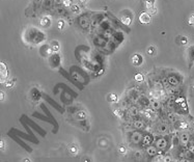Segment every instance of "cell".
<instances>
[{
	"mask_svg": "<svg viewBox=\"0 0 194 162\" xmlns=\"http://www.w3.org/2000/svg\"><path fill=\"white\" fill-rule=\"evenodd\" d=\"M24 43L30 46H37L46 40V35L36 27L29 26L24 30L22 35Z\"/></svg>",
	"mask_w": 194,
	"mask_h": 162,
	"instance_id": "1",
	"label": "cell"
},
{
	"mask_svg": "<svg viewBox=\"0 0 194 162\" xmlns=\"http://www.w3.org/2000/svg\"><path fill=\"white\" fill-rule=\"evenodd\" d=\"M171 144H172V136L168 134H164L163 136L158 137L155 141V146L157 147L159 152H163V153L165 151H167Z\"/></svg>",
	"mask_w": 194,
	"mask_h": 162,
	"instance_id": "2",
	"label": "cell"
},
{
	"mask_svg": "<svg viewBox=\"0 0 194 162\" xmlns=\"http://www.w3.org/2000/svg\"><path fill=\"white\" fill-rule=\"evenodd\" d=\"M187 42H188V40L185 36H181V45H186Z\"/></svg>",
	"mask_w": 194,
	"mask_h": 162,
	"instance_id": "29",
	"label": "cell"
},
{
	"mask_svg": "<svg viewBox=\"0 0 194 162\" xmlns=\"http://www.w3.org/2000/svg\"><path fill=\"white\" fill-rule=\"evenodd\" d=\"M62 5H64V6H72V0H63Z\"/></svg>",
	"mask_w": 194,
	"mask_h": 162,
	"instance_id": "27",
	"label": "cell"
},
{
	"mask_svg": "<svg viewBox=\"0 0 194 162\" xmlns=\"http://www.w3.org/2000/svg\"><path fill=\"white\" fill-rule=\"evenodd\" d=\"M170 131V126L166 123H161L157 126V132L159 134H167Z\"/></svg>",
	"mask_w": 194,
	"mask_h": 162,
	"instance_id": "11",
	"label": "cell"
},
{
	"mask_svg": "<svg viewBox=\"0 0 194 162\" xmlns=\"http://www.w3.org/2000/svg\"><path fill=\"white\" fill-rule=\"evenodd\" d=\"M146 1V5H148V8H152L153 5H154V1L155 0H145Z\"/></svg>",
	"mask_w": 194,
	"mask_h": 162,
	"instance_id": "25",
	"label": "cell"
},
{
	"mask_svg": "<svg viewBox=\"0 0 194 162\" xmlns=\"http://www.w3.org/2000/svg\"><path fill=\"white\" fill-rule=\"evenodd\" d=\"M192 132L194 133V127H193V129H192Z\"/></svg>",
	"mask_w": 194,
	"mask_h": 162,
	"instance_id": "32",
	"label": "cell"
},
{
	"mask_svg": "<svg viewBox=\"0 0 194 162\" xmlns=\"http://www.w3.org/2000/svg\"><path fill=\"white\" fill-rule=\"evenodd\" d=\"M139 20H140L141 23H149L151 21V17L148 13H142L140 17H139Z\"/></svg>",
	"mask_w": 194,
	"mask_h": 162,
	"instance_id": "16",
	"label": "cell"
},
{
	"mask_svg": "<svg viewBox=\"0 0 194 162\" xmlns=\"http://www.w3.org/2000/svg\"><path fill=\"white\" fill-rule=\"evenodd\" d=\"M130 141L132 144L134 146H137V144L141 143V140H142V136H143V132H141L140 130H135L133 132H131L130 134Z\"/></svg>",
	"mask_w": 194,
	"mask_h": 162,
	"instance_id": "4",
	"label": "cell"
},
{
	"mask_svg": "<svg viewBox=\"0 0 194 162\" xmlns=\"http://www.w3.org/2000/svg\"><path fill=\"white\" fill-rule=\"evenodd\" d=\"M168 80V83H169V85H171L173 87H178L180 84H181L182 82V78L180 77L178 74H169V75L166 77Z\"/></svg>",
	"mask_w": 194,
	"mask_h": 162,
	"instance_id": "5",
	"label": "cell"
},
{
	"mask_svg": "<svg viewBox=\"0 0 194 162\" xmlns=\"http://www.w3.org/2000/svg\"><path fill=\"white\" fill-rule=\"evenodd\" d=\"M188 52H189L188 56H189V62H190V68H191L192 65L194 63V46L190 47Z\"/></svg>",
	"mask_w": 194,
	"mask_h": 162,
	"instance_id": "17",
	"label": "cell"
},
{
	"mask_svg": "<svg viewBox=\"0 0 194 162\" xmlns=\"http://www.w3.org/2000/svg\"><path fill=\"white\" fill-rule=\"evenodd\" d=\"M128 112H129V114H130L132 117H135V116H137L138 114H139V110H138V108L136 107V106H131L130 108H129Z\"/></svg>",
	"mask_w": 194,
	"mask_h": 162,
	"instance_id": "18",
	"label": "cell"
},
{
	"mask_svg": "<svg viewBox=\"0 0 194 162\" xmlns=\"http://www.w3.org/2000/svg\"><path fill=\"white\" fill-rule=\"evenodd\" d=\"M52 12H54L55 15L60 16V17H66L69 15V12H67V9L66 8V6L62 4H55Z\"/></svg>",
	"mask_w": 194,
	"mask_h": 162,
	"instance_id": "6",
	"label": "cell"
},
{
	"mask_svg": "<svg viewBox=\"0 0 194 162\" xmlns=\"http://www.w3.org/2000/svg\"><path fill=\"white\" fill-rule=\"evenodd\" d=\"M138 103H140L141 105H142V106H144V107L149 106V100H148L146 97H144V96H142V97L139 98Z\"/></svg>",
	"mask_w": 194,
	"mask_h": 162,
	"instance_id": "19",
	"label": "cell"
},
{
	"mask_svg": "<svg viewBox=\"0 0 194 162\" xmlns=\"http://www.w3.org/2000/svg\"><path fill=\"white\" fill-rule=\"evenodd\" d=\"M77 23H78V26H79L81 29L88 30V28H89L90 24H91V19H90L89 15L83 14V15L79 16V18L77 19Z\"/></svg>",
	"mask_w": 194,
	"mask_h": 162,
	"instance_id": "3",
	"label": "cell"
},
{
	"mask_svg": "<svg viewBox=\"0 0 194 162\" xmlns=\"http://www.w3.org/2000/svg\"><path fill=\"white\" fill-rule=\"evenodd\" d=\"M145 153L146 155L149 157V158H154L156 155L159 153V150L157 148V147L155 146V144H149V146L145 147Z\"/></svg>",
	"mask_w": 194,
	"mask_h": 162,
	"instance_id": "10",
	"label": "cell"
},
{
	"mask_svg": "<svg viewBox=\"0 0 194 162\" xmlns=\"http://www.w3.org/2000/svg\"><path fill=\"white\" fill-rule=\"evenodd\" d=\"M42 2H43V0H35V1H33V11L36 12L37 9L40 8Z\"/></svg>",
	"mask_w": 194,
	"mask_h": 162,
	"instance_id": "21",
	"label": "cell"
},
{
	"mask_svg": "<svg viewBox=\"0 0 194 162\" xmlns=\"http://www.w3.org/2000/svg\"><path fill=\"white\" fill-rule=\"evenodd\" d=\"M132 126H133V128H135L136 130H142V129H144L145 123H144V121H142V120H134Z\"/></svg>",
	"mask_w": 194,
	"mask_h": 162,
	"instance_id": "13",
	"label": "cell"
},
{
	"mask_svg": "<svg viewBox=\"0 0 194 162\" xmlns=\"http://www.w3.org/2000/svg\"><path fill=\"white\" fill-rule=\"evenodd\" d=\"M142 62V57L139 55V54H136L133 56V63L136 66H139Z\"/></svg>",
	"mask_w": 194,
	"mask_h": 162,
	"instance_id": "20",
	"label": "cell"
},
{
	"mask_svg": "<svg viewBox=\"0 0 194 162\" xmlns=\"http://www.w3.org/2000/svg\"><path fill=\"white\" fill-rule=\"evenodd\" d=\"M51 23V20L48 18V17H44V18H42V21H40V24H42V26H49Z\"/></svg>",
	"mask_w": 194,
	"mask_h": 162,
	"instance_id": "22",
	"label": "cell"
},
{
	"mask_svg": "<svg viewBox=\"0 0 194 162\" xmlns=\"http://www.w3.org/2000/svg\"><path fill=\"white\" fill-rule=\"evenodd\" d=\"M189 24L191 26H194V16H191V18L189 20Z\"/></svg>",
	"mask_w": 194,
	"mask_h": 162,
	"instance_id": "30",
	"label": "cell"
},
{
	"mask_svg": "<svg viewBox=\"0 0 194 162\" xmlns=\"http://www.w3.org/2000/svg\"><path fill=\"white\" fill-rule=\"evenodd\" d=\"M62 27H63V22H62V21H59V22H58V28L61 29Z\"/></svg>",
	"mask_w": 194,
	"mask_h": 162,
	"instance_id": "31",
	"label": "cell"
},
{
	"mask_svg": "<svg viewBox=\"0 0 194 162\" xmlns=\"http://www.w3.org/2000/svg\"><path fill=\"white\" fill-rule=\"evenodd\" d=\"M50 62H51V63L53 62V65H52L53 68L58 67V66H59V62H60V56L58 55V54L54 53L53 55L50 57Z\"/></svg>",
	"mask_w": 194,
	"mask_h": 162,
	"instance_id": "15",
	"label": "cell"
},
{
	"mask_svg": "<svg viewBox=\"0 0 194 162\" xmlns=\"http://www.w3.org/2000/svg\"><path fill=\"white\" fill-rule=\"evenodd\" d=\"M71 11H72L73 13L79 14L80 13V8H79V6H78L77 4H73L72 6H71Z\"/></svg>",
	"mask_w": 194,
	"mask_h": 162,
	"instance_id": "24",
	"label": "cell"
},
{
	"mask_svg": "<svg viewBox=\"0 0 194 162\" xmlns=\"http://www.w3.org/2000/svg\"><path fill=\"white\" fill-rule=\"evenodd\" d=\"M153 143H154V136L149 133H143V136H142V140L140 143L141 146L145 148L149 146V144H152Z\"/></svg>",
	"mask_w": 194,
	"mask_h": 162,
	"instance_id": "9",
	"label": "cell"
},
{
	"mask_svg": "<svg viewBox=\"0 0 194 162\" xmlns=\"http://www.w3.org/2000/svg\"><path fill=\"white\" fill-rule=\"evenodd\" d=\"M167 119H168V121L170 122V123H175V122H176V117H175V116L172 112H168L167 113Z\"/></svg>",
	"mask_w": 194,
	"mask_h": 162,
	"instance_id": "23",
	"label": "cell"
},
{
	"mask_svg": "<svg viewBox=\"0 0 194 162\" xmlns=\"http://www.w3.org/2000/svg\"><path fill=\"white\" fill-rule=\"evenodd\" d=\"M190 140H191V136L188 132L184 131L181 134H180V143H181V146L182 147H185V148H188L189 143H190Z\"/></svg>",
	"mask_w": 194,
	"mask_h": 162,
	"instance_id": "7",
	"label": "cell"
},
{
	"mask_svg": "<svg viewBox=\"0 0 194 162\" xmlns=\"http://www.w3.org/2000/svg\"><path fill=\"white\" fill-rule=\"evenodd\" d=\"M148 53L149 54V55H154L155 54V48L154 47H149L148 50Z\"/></svg>",
	"mask_w": 194,
	"mask_h": 162,
	"instance_id": "28",
	"label": "cell"
},
{
	"mask_svg": "<svg viewBox=\"0 0 194 162\" xmlns=\"http://www.w3.org/2000/svg\"><path fill=\"white\" fill-rule=\"evenodd\" d=\"M94 44L98 47H105L107 45V40L102 35H96L94 38Z\"/></svg>",
	"mask_w": 194,
	"mask_h": 162,
	"instance_id": "12",
	"label": "cell"
},
{
	"mask_svg": "<svg viewBox=\"0 0 194 162\" xmlns=\"http://www.w3.org/2000/svg\"><path fill=\"white\" fill-rule=\"evenodd\" d=\"M149 106H151L152 109H154L155 111H158L161 109V107H162V104L161 102H159L158 100H149Z\"/></svg>",
	"mask_w": 194,
	"mask_h": 162,
	"instance_id": "14",
	"label": "cell"
},
{
	"mask_svg": "<svg viewBox=\"0 0 194 162\" xmlns=\"http://www.w3.org/2000/svg\"><path fill=\"white\" fill-rule=\"evenodd\" d=\"M54 6H55V2H54V0H43L42 6H40V11L42 12L53 11Z\"/></svg>",
	"mask_w": 194,
	"mask_h": 162,
	"instance_id": "8",
	"label": "cell"
},
{
	"mask_svg": "<svg viewBox=\"0 0 194 162\" xmlns=\"http://www.w3.org/2000/svg\"><path fill=\"white\" fill-rule=\"evenodd\" d=\"M135 79L136 81H139V82H140V81L143 80V75H142V74H137V75L135 76Z\"/></svg>",
	"mask_w": 194,
	"mask_h": 162,
	"instance_id": "26",
	"label": "cell"
}]
</instances>
